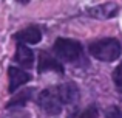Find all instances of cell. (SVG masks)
Returning a JSON list of instances; mask_svg holds the SVG:
<instances>
[{
  "label": "cell",
  "instance_id": "10",
  "mask_svg": "<svg viewBox=\"0 0 122 118\" xmlns=\"http://www.w3.org/2000/svg\"><path fill=\"white\" fill-rule=\"evenodd\" d=\"M31 95H33V89H28V90L20 92V93L15 95V96L6 104V107H8V109H12V107H23L25 104L31 100Z\"/></svg>",
  "mask_w": 122,
  "mask_h": 118
},
{
  "label": "cell",
  "instance_id": "3",
  "mask_svg": "<svg viewBox=\"0 0 122 118\" xmlns=\"http://www.w3.org/2000/svg\"><path fill=\"white\" fill-rule=\"evenodd\" d=\"M37 104L48 113V115H57L62 110V103H60V98L57 95L56 85L54 87H48L45 90H42L37 96Z\"/></svg>",
  "mask_w": 122,
  "mask_h": 118
},
{
  "label": "cell",
  "instance_id": "1",
  "mask_svg": "<svg viewBox=\"0 0 122 118\" xmlns=\"http://www.w3.org/2000/svg\"><path fill=\"white\" fill-rule=\"evenodd\" d=\"M88 51L93 58L102 61V62H113L121 56L122 45L114 37H105V39L91 42L88 45Z\"/></svg>",
  "mask_w": 122,
  "mask_h": 118
},
{
  "label": "cell",
  "instance_id": "13",
  "mask_svg": "<svg viewBox=\"0 0 122 118\" xmlns=\"http://www.w3.org/2000/svg\"><path fill=\"white\" fill-rule=\"evenodd\" d=\"M105 117L107 118H122V110L116 106H110L105 109Z\"/></svg>",
  "mask_w": 122,
  "mask_h": 118
},
{
  "label": "cell",
  "instance_id": "6",
  "mask_svg": "<svg viewBox=\"0 0 122 118\" xmlns=\"http://www.w3.org/2000/svg\"><path fill=\"white\" fill-rule=\"evenodd\" d=\"M117 12H119V6L116 3H102V5L97 6H93V8L86 9V14L90 17H94V19H111V17H116Z\"/></svg>",
  "mask_w": 122,
  "mask_h": 118
},
{
  "label": "cell",
  "instance_id": "12",
  "mask_svg": "<svg viewBox=\"0 0 122 118\" xmlns=\"http://www.w3.org/2000/svg\"><path fill=\"white\" fill-rule=\"evenodd\" d=\"M113 81H114V84H116L117 90L122 92V62L116 67V68H114V72H113Z\"/></svg>",
  "mask_w": 122,
  "mask_h": 118
},
{
  "label": "cell",
  "instance_id": "5",
  "mask_svg": "<svg viewBox=\"0 0 122 118\" xmlns=\"http://www.w3.org/2000/svg\"><path fill=\"white\" fill-rule=\"evenodd\" d=\"M12 37L19 44H25V45L26 44H39L42 40V31L37 25H30V27L17 31Z\"/></svg>",
  "mask_w": 122,
  "mask_h": 118
},
{
  "label": "cell",
  "instance_id": "11",
  "mask_svg": "<svg viewBox=\"0 0 122 118\" xmlns=\"http://www.w3.org/2000/svg\"><path fill=\"white\" fill-rule=\"evenodd\" d=\"M99 112L96 106H88L83 110H74L68 115V118H97Z\"/></svg>",
  "mask_w": 122,
  "mask_h": 118
},
{
  "label": "cell",
  "instance_id": "9",
  "mask_svg": "<svg viewBox=\"0 0 122 118\" xmlns=\"http://www.w3.org/2000/svg\"><path fill=\"white\" fill-rule=\"evenodd\" d=\"M48 70H53V72H57L59 75H63V65L60 62H57L56 59H53L51 56H48L46 53L42 51L39 55V67H37V72L39 73H43V72H48Z\"/></svg>",
  "mask_w": 122,
  "mask_h": 118
},
{
  "label": "cell",
  "instance_id": "8",
  "mask_svg": "<svg viewBox=\"0 0 122 118\" xmlns=\"http://www.w3.org/2000/svg\"><path fill=\"white\" fill-rule=\"evenodd\" d=\"M14 61L20 67L25 68H31L34 65V53L31 48H28L25 44H17V51H15Z\"/></svg>",
  "mask_w": 122,
  "mask_h": 118
},
{
  "label": "cell",
  "instance_id": "14",
  "mask_svg": "<svg viewBox=\"0 0 122 118\" xmlns=\"http://www.w3.org/2000/svg\"><path fill=\"white\" fill-rule=\"evenodd\" d=\"M3 118H30V115L26 112H23V110H14V112H9Z\"/></svg>",
  "mask_w": 122,
  "mask_h": 118
},
{
  "label": "cell",
  "instance_id": "2",
  "mask_svg": "<svg viewBox=\"0 0 122 118\" xmlns=\"http://www.w3.org/2000/svg\"><path fill=\"white\" fill-rule=\"evenodd\" d=\"M53 53L63 62L76 64L83 59V50L82 45L77 40L66 39V37H59L56 39L53 45Z\"/></svg>",
  "mask_w": 122,
  "mask_h": 118
},
{
  "label": "cell",
  "instance_id": "4",
  "mask_svg": "<svg viewBox=\"0 0 122 118\" xmlns=\"http://www.w3.org/2000/svg\"><path fill=\"white\" fill-rule=\"evenodd\" d=\"M56 90H57V95H59V98H60L62 106H68V104L77 103L79 96H81L79 87L74 82H65V84L56 85Z\"/></svg>",
  "mask_w": 122,
  "mask_h": 118
},
{
  "label": "cell",
  "instance_id": "7",
  "mask_svg": "<svg viewBox=\"0 0 122 118\" xmlns=\"http://www.w3.org/2000/svg\"><path fill=\"white\" fill-rule=\"evenodd\" d=\"M8 78H9V92L11 93H14L19 87H22L23 84L31 81V76L25 70H22L20 67H14V65H11L8 68Z\"/></svg>",
  "mask_w": 122,
  "mask_h": 118
}]
</instances>
